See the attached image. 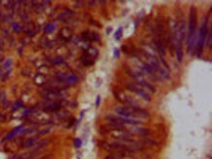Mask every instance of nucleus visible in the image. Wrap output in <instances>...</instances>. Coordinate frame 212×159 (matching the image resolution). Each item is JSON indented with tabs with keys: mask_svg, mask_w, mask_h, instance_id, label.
Instances as JSON below:
<instances>
[{
	"mask_svg": "<svg viewBox=\"0 0 212 159\" xmlns=\"http://www.w3.org/2000/svg\"><path fill=\"white\" fill-rule=\"evenodd\" d=\"M118 56H119V51H118L117 49H115V57L118 58Z\"/></svg>",
	"mask_w": 212,
	"mask_h": 159,
	"instance_id": "a878e982",
	"label": "nucleus"
},
{
	"mask_svg": "<svg viewBox=\"0 0 212 159\" xmlns=\"http://www.w3.org/2000/svg\"><path fill=\"white\" fill-rule=\"evenodd\" d=\"M100 101H101V98H100V96L97 97V100H96V107H98L99 105H100Z\"/></svg>",
	"mask_w": 212,
	"mask_h": 159,
	"instance_id": "393cba45",
	"label": "nucleus"
},
{
	"mask_svg": "<svg viewBox=\"0 0 212 159\" xmlns=\"http://www.w3.org/2000/svg\"><path fill=\"white\" fill-rule=\"evenodd\" d=\"M55 30V24L54 23H48L45 27V31L47 33H52Z\"/></svg>",
	"mask_w": 212,
	"mask_h": 159,
	"instance_id": "a211bd4d",
	"label": "nucleus"
},
{
	"mask_svg": "<svg viewBox=\"0 0 212 159\" xmlns=\"http://www.w3.org/2000/svg\"><path fill=\"white\" fill-rule=\"evenodd\" d=\"M60 108H61L60 103H51V105L47 106L44 108V111H59Z\"/></svg>",
	"mask_w": 212,
	"mask_h": 159,
	"instance_id": "2eb2a0df",
	"label": "nucleus"
},
{
	"mask_svg": "<svg viewBox=\"0 0 212 159\" xmlns=\"http://www.w3.org/2000/svg\"><path fill=\"white\" fill-rule=\"evenodd\" d=\"M186 38V23L185 21H181L178 24L174 32V42L176 47H181L183 40Z\"/></svg>",
	"mask_w": 212,
	"mask_h": 159,
	"instance_id": "39448f33",
	"label": "nucleus"
},
{
	"mask_svg": "<svg viewBox=\"0 0 212 159\" xmlns=\"http://www.w3.org/2000/svg\"><path fill=\"white\" fill-rule=\"evenodd\" d=\"M51 61H52V63L54 65H61V64L64 63V59L61 58V57H56V58L52 59Z\"/></svg>",
	"mask_w": 212,
	"mask_h": 159,
	"instance_id": "6ab92c4d",
	"label": "nucleus"
},
{
	"mask_svg": "<svg viewBox=\"0 0 212 159\" xmlns=\"http://www.w3.org/2000/svg\"><path fill=\"white\" fill-rule=\"evenodd\" d=\"M176 57L178 62L181 63L183 60V51H182V47H176Z\"/></svg>",
	"mask_w": 212,
	"mask_h": 159,
	"instance_id": "f3484780",
	"label": "nucleus"
},
{
	"mask_svg": "<svg viewBox=\"0 0 212 159\" xmlns=\"http://www.w3.org/2000/svg\"><path fill=\"white\" fill-rule=\"evenodd\" d=\"M23 128H24V126H19V127L15 128V129H14L13 131L10 132V133L8 134V135L4 138V140H11L12 138H14V137L17 135V134L19 133V132L23 130Z\"/></svg>",
	"mask_w": 212,
	"mask_h": 159,
	"instance_id": "ddd939ff",
	"label": "nucleus"
},
{
	"mask_svg": "<svg viewBox=\"0 0 212 159\" xmlns=\"http://www.w3.org/2000/svg\"><path fill=\"white\" fill-rule=\"evenodd\" d=\"M212 35H211V30L209 31V33H208V41H207V46H208V48L209 49H211V43H212Z\"/></svg>",
	"mask_w": 212,
	"mask_h": 159,
	"instance_id": "4be33fe9",
	"label": "nucleus"
},
{
	"mask_svg": "<svg viewBox=\"0 0 212 159\" xmlns=\"http://www.w3.org/2000/svg\"><path fill=\"white\" fill-rule=\"evenodd\" d=\"M19 26H18V24H16V23H14V29L16 30V31H19Z\"/></svg>",
	"mask_w": 212,
	"mask_h": 159,
	"instance_id": "bb28decb",
	"label": "nucleus"
},
{
	"mask_svg": "<svg viewBox=\"0 0 212 159\" xmlns=\"http://www.w3.org/2000/svg\"><path fill=\"white\" fill-rule=\"evenodd\" d=\"M97 57H98V51L96 50L95 48H93V47L88 48L84 52V58H86V59H89V60L94 61V59H96Z\"/></svg>",
	"mask_w": 212,
	"mask_h": 159,
	"instance_id": "1a4fd4ad",
	"label": "nucleus"
},
{
	"mask_svg": "<svg viewBox=\"0 0 212 159\" xmlns=\"http://www.w3.org/2000/svg\"><path fill=\"white\" fill-rule=\"evenodd\" d=\"M37 139H38V136H34V137H32V138L27 139V140L23 143V148H24V149L32 148V146H34V145L36 144V140H37Z\"/></svg>",
	"mask_w": 212,
	"mask_h": 159,
	"instance_id": "9b49d317",
	"label": "nucleus"
},
{
	"mask_svg": "<svg viewBox=\"0 0 212 159\" xmlns=\"http://www.w3.org/2000/svg\"><path fill=\"white\" fill-rule=\"evenodd\" d=\"M61 30H62V31H60V36L64 40H68L71 37V31L68 28L66 27V28H63Z\"/></svg>",
	"mask_w": 212,
	"mask_h": 159,
	"instance_id": "4468645a",
	"label": "nucleus"
},
{
	"mask_svg": "<svg viewBox=\"0 0 212 159\" xmlns=\"http://www.w3.org/2000/svg\"><path fill=\"white\" fill-rule=\"evenodd\" d=\"M36 153H37V151H36V150L32 151V152H28V153L23 154V155L20 157V159H33Z\"/></svg>",
	"mask_w": 212,
	"mask_h": 159,
	"instance_id": "dca6fc26",
	"label": "nucleus"
},
{
	"mask_svg": "<svg viewBox=\"0 0 212 159\" xmlns=\"http://www.w3.org/2000/svg\"><path fill=\"white\" fill-rule=\"evenodd\" d=\"M0 101H1L3 107H6V105H7V99H6V95L4 92H2V93L0 94Z\"/></svg>",
	"mask_w": 212,
	"mask_h": 159,
	"instance_id": "aec40b11",
	"label": "nucleus"
},
{
	"mask_svg": "<svg viewBox=\"0 0 212 159\" xmlns=\"http://www.w3.org/2000/svg\"><path fill=\"white\" fill-rule=\"evenodd\" d=\"M130 132L133 134H137V135H142V136H149V133H151L148 128H139V127L131 128Z\"/></svg>",
	"mask_w": 212,
	"mask_h": 159,
	"instance_id": "9d476101",
	"label": "nucleus"
},
{
	"mask_svg": "<svg viewBox=\"0 0 212 159\" xmlns=\"http://www.w3.org/2000/svg\"><path fill=\"white\" fill-rule=\"evenodd\" d=\"M121 37H122V27H119L116 30V32L115 33V38L116 40H119Z\"/></svg>",
	"mask_w": 212,
	"mask_h": 159,
	"instance_id": "412c9836",
	"label": "nucleus"
},
{
	"mask_svg": "<svg viewBox=\"0 0 212 159\" xmlns=\"http://www.w3.org/2000/svg\"><path fill=\"white\" fill-rule=\"evenodd\" d=\"M135 85H139V86H140L141 88L145 89V90L148 89V90H149L151 92H153V93H154V92H155V88L153 86V85L149 84V82H147V81H144V80H137Z\"/></svg>",
	"mask_w": 212,
	"mask_h": 159,
	"instance_id": "f8f14e48",
	"label": "nucleus"
},
{
	"mask_svg": "<svg viewBox=\"0 0 212 159\" xmlns=\"http://www.w3.org/2000/svg\"><path fill=\"white\" fill-rule=\"evenodd\" d=\"M110 135L111 138H115L118 140L119 142H124V143H130L133 144L135 143V140L131 138V135L129 132H126L124 130H115V131H110Z\"/></svg>",
	"mask_w": 212,
	"mask_h": 159,
	"instance_id": "423d86ee",
	"label": "nucleus"
},
{
	"mask_svg": "<svg viewBox=\"0 0 212 159\" xmlns=\"http://www.w3.org/2000/svg\"><path fill=\"white\" fill-rule=\"evenodd\" d=\"M81 144H82V142L79 139H76V140H74V144H76V148H79V146L81 145Z\"/></svg>",
	"mask_w": 212,
	"mask_h": 159,
	"instance_id": "5701e85b",
	"label": "nucleus"
},
{
	"mask_svg": "<svg viewBox=\"0 0 212 159\" xmlns=\"http://www.w3.org/2000/svg\"><path fill=\"white\" fill-rule=\"evenodd\" d=\"M104 149L109 151H119L124 150L128 151L129 149V144H126L124 142H114V143H106L104 145Z\"/></svg>",
	"mask_w": 212,
	"mask_h": 159,
	"instance_id": "6e6552de",
	"label": "nucleus"
},
{
	"mask_svg": "<svg viewBox=\"0 0 212 159\" xmlns=\"http://www.w3.org/2000/svg\"><path fill=\"white\" fill-rule=\"evenodd\" d=\"M115 113H117L121 117L129 118L137 120V118H142L145 120L149 119V114L145 109H142L140 107H133V106H126V107H118L115 108Z\"/></svg>",
	"mask_w": 212,
	"mask_h": 159,
	"instance_id": "f257e3e1",
	"label": "nucleus"
},
{
	"mask_svg": "<svg viewBox=\"0 0 212 159\" xmlns=\"http://www.w3.org/2000/svg\"><path fill=\"white\" fill-rule=\"evenodd\" d=\"M10 65H11V60H7L6 63L4 64V69H8Z\"/></svg>",
	"mask_w": 212,
	"mask_h": 159,
	"instance_id": "b1692460",
	"label": "nucleus"
},
{
	"mask_svg": "<svg viewBox=\"0 0 212 159\" xmlns=\"http://www.w3.org/2000/svg\"><path fill=\"white\" fill-rule=\"evenodd\" d=\"M125 86H126V88H127L129 91H131L132 93L136 94L137 96L141 97L142 99H144V100L147 101V102H151V100H152V99H151V96H149V95L147 93L145 89H143V88H141V87H138L137 85L132 84V83H126Z\"/></svg>",
	"mask_w": 212,
	"mask_h": 159,
	"instance_id": "0eeeda50",
	"label": "nucleus"
},
{
	"mask_svg": "<svg viewBox=\"0 0 212 159\" xmlns=\"http://www.w3.org/2000/svg\"><path fill=\"white\" fill-rule=\"evenodd\" d=\"M197 26V9L195 7L191 8L190 18H189V28H188V36H187V46H188V52H191V49L194 47L196 43V31Z\"/></svg>",
	"mask_w": 212,
	"mask_h": 159,
	"instance_id": "f03ea898",
	"label": "nucleus"
},
{
	"mask_svg": "<svg viewBox=\"0 0 212 159\" xmlns=\"http://www.w3.org/2000/svg\"><path fill=\"white\" fill-rule=\"evenodd\" d=\"M9 159H15V156H13V157H11V158H9Z\"/></svg>",
	"mask_w": 212,
	"mask_h": 159,
	"instance_id": "c85d7f7f",
	"label": "nucleus"
},
{
	"mask_svg": "<svg viewBox=\"0 0 212 159\" xmlns=\"http://www.w3.org/2000/svg\"><path fill=\"white\" fill-rule=\"evenodd\" d=\"M207 32H208V27H207V20H205L201 27L199 29V33H198V40H197V56L199 57L202 52V49L205 43V40L207 37Z\"/></svg>",
	"mask_w": 212,
	"mask_h": 159,
	"instance_id": "20e7f679",
	"label": "nucleus"
},
{
	"mask_svg": "<svg viewBox=\"0 0 212 159\" xmlns=\"http://www.w3.org/2000/svg\"><path fill=\"white\" fill-rule=\"evenodd\" d=\"M48 158H49V156L47 155V156H44V157H41L40 159H48Z\"/></svg>",
	"mask_w": 212,
	"mask_h": 159,
	"instance_id": "cd10ccee",
	"label": "nucleus"
},
{
	"mask_svg": "<svg viewBox=\"0 0 212 159\" xmlns=\"http://www.w3.org/2000/svg\"><path fill=\"white\" fill-rule=\"evenodd\" d=\"M106 119L109 120L111 124L117 125V126H123V125H141L142 122L134 119H129V118H124L121 116H116V115H107Z\"/></svg>",
	"mask_w": 212,
	"mask_h": 159,
	"instance_id": "7ed1b4c3",
	"label": "nucleus"
}]
</instances>
